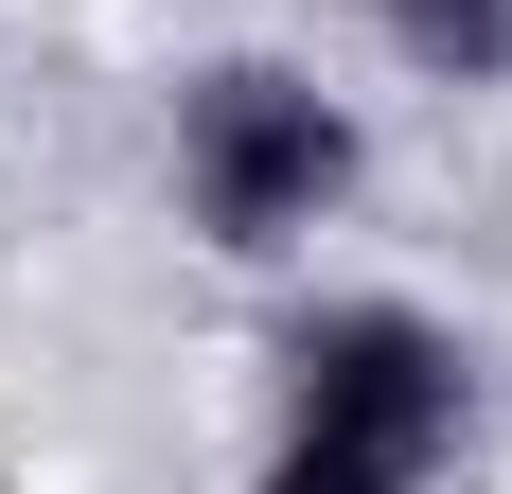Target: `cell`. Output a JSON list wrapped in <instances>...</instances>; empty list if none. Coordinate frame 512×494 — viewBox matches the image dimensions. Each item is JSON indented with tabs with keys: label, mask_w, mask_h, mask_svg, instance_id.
I'll use <instances>...</instances> for the list:
<instances>
[{
	"label": "cell",
	"mask_w": 512,
	"mask_h": 494,
	"mask_svg": "<svg viewBox=\"0 0 512 494\" xmlns=\"http://www.w3.org/2000/svg\"><path fill=\"white\" fill-rule=\"evenodd\" d=\"M371 36L424 89H512V0H371Z\"/></svg>",
	"instance_id": "3957f363"
},
{
	"label": "cell",
	"mask_w": 512,
	"mask_h": 494,
	"mask_svg": "<svg viewBox=\"0 0 512 494\" xmlns=\"http://www.w3.org/2000/svg\"><path fill=\"white\" fill-rule=\"evenodd\" d=\"M248 494H442V477H407V459H371V442H318V424H265Z\"/></svg>",
	"instance_id": "277c9868"
},
{
	"label": "cell",
	"mask_w": 512,
	"mask_h": 494,
	"mask_svg": "<svg viewBox=\"0 0 512 494\" xmlns=\"http://www.w3.org/2000/svg\"><path fill=\"white\" fill-rule=\"evenodd\" d=\"M159 195L212 265H301L371 195V106L318 53H195L159 106Z\"/></svg>",
	"instance_id": "6da1fadb"
},
{
	"label": "cell",
	"mask_w": 512,
	"mask_h": 494,
	"mask_svg": "<svg viewBox=\"0 0 512 494\" xmlns=\"http://www.w3.org/2000/svg\"><path fill=\"white\" fill-rule=\"evenodd\" d=\"M265 371H283L265 424L371 442V459H407V477H460V442H477V336H460V318H424V300H389V283L301 300Z\"/></svg>",
	"instance_id": "7a4b0ae2"
}]
</instances>
